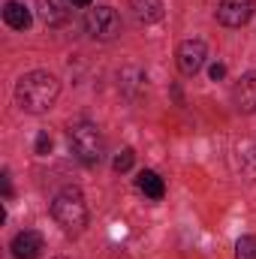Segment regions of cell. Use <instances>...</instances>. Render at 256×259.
<instances>
[{"label":"cell","mask_w":256,"mask_h":259,"mask_svg":"<svg viewBox=\"0 0 256 259\" xmlns=\"http://www.w3.org/2000/svg\"><path fill=\"white\" fill-rule=\"evenodd\" d=\"M52 151V136L49 133H39L36 136V154H49Z\"/></svg>","instance_id":"obj_15"},{"label":"cell","mask_w":256,"mask_h":259,"mask_svg":"<svg viewBox=\"0 0 256 259\" xmlns=\"http://www.w3.org/2000/svg\"><path fill=\"white\" fill-rule=\"evenodd\" d=\"M235 259H256V235H244L235 244Z\"/></svg>","instance_id":"obj_13"},{"label":"cell","mask_w":256,"mask_h":259,"mask_svg":"<svg viewBox=\"0 0 256 259\" xmlns=\"http://www.w3.org/2000/svg\"><path fill=\"white\" fill-rule=\"evenodd\" d=\"M52 217L58 220V226L64 232L78 235L88 226V202H84L81 190H75V187L61 190V193L55 196V202H52Z\"/></svg>","instance_id":"obj_2"},{"label":"cell","mask_w":256,"mask_h":259,"mask_svg":"<svg viewBox=\"0 0 256 259\" xmlns=\"http://www.w3.org/2000/svg\"><path fill=\"white\" fill-rule=\"evenodd\" d=\"M39 15L49 27H58V24H66L69 6H66V0H39Z\"/></svg>","instance_id":"obj_9"},{"label":"cell","mask_w":256,"mask_h":259,"mask_svg":"<svg viewBox=\"0 0 256 259\" xmlns=\"http://www.w3.org/2000/svg\"><path fill=\"white\" fill-rule=\"evenodd\" d=\"M223 75H226V66H223V64H214V66H211V78H214V81H220Z\"/></svg>","instance_id":"obj_16"},{"label":"cell","mask_w":256,"mask_h":259,"mask_svg":"<svg viewBox=\"0 0 256 259\" xmlns=\"http://www.w3.org/2000/svg\"><path fill=\"white\" fill-rule=\"evenodd\" d=\"M232 97H235V106L241 112H253L256 109V72H247V75L238 78Z\"/></svg>","instance_id":"obj_8"},{"label":"cell","mask_w":256,"mask_h":259,"mask_svg":"<svg viewBox=\"0 0 256 259\" xmlns=\"http://www.w3.org/2000/svg\"><path fill=\"white\" fill-rule=\"evenodd\" d=\"M136 187L148 196V199H163V193H166V184H163V178H160L157 172H151V169H145V172L139 175Z\"/></svg>","instance_id":"obj_12"},{"label":"cell","mask_w":256,"mask_h":259,"mask_svg":"<svg viewBox=\"0 0 256 259\" xmlns=\"http://www.w3.org/2000/svg\"><path fill=\"white\" fill-rule=\"evenodd\" d=\"M84 27H88V33H91L94 39L109 42V39H115V36L121 33V15H118L112 6H97V9H88Z\"/></svg>","instance_id":"obj_4"},{"label":"cell","mask_w":256,"mask_h":259,"mask_svg":"<svg viewBox=\"0 0 256 259\" xmlns=\"http://www.w3.org/2000/svg\"><path fill=\"white\" fill-rule=\"evenodd\" d=\"M256 3L253 0H220L217 6V21L226 27H241L253 18Z\"/></svg>","instance_id":"obj_5"},{"label":"cell","mask_w":256,"mask_h":259,"mask_svg":"<svg viewBox=\"0 0 256 259\" xmlns=\"http://www.w3.org/2000/svg\"><path fill=\"white\" fill-rule=\"evenodd\" d=\"M130 9L142 24H154L163 18V0H130Z\"/></svg>","instance_id":"obj_10"},{"label":"cell","mask_w":256,"mask_h":259,"mask_svg":"<svg viewBox=\"0 0 256 259\" xmlns=\"http://www.w3.org/2000/svg\"><path fill=\"white\" fill-rule=\"evenodd\" d=\"M42 250H46V241H42L39 232H30L27 229V232H18L12 238V256L15 259H39Z\"/></svg>","instance_id":"obj_7"},{"label":"cell","mask_w":256,"mask_h":259,"mask_svg":"<svg viewBox=\"0 0 256 259\" xmlns=\"http://www.w3.org/2000/svg\"><path fill=\"white\" fill-rule=\"evenodd\" d=\"M205 58H208V46L202 39H184L178 46V69L184 75H196L205 66Z\"/></svg>","instance_id":"obj_6"},{"label":"cell","mask_w":256,"mask_h":259,"mask_svg":"<svg viewBox=\"0 0 256 259\" xmlns=\"http://www.w3.org/2000/svg\"><path fill=\"white\" fill-rule=\"evenodd\" d=\"M3 21H6L12 30H27V27H30V9H27L24 3L9 0V3L3 6Z\"/></svg>","instance_id":"obj_11"},{"label":"cell","mask_w":256,"mask_h":259,"mask_svg":"<svg viewBox=\"0 0 256 259\" xmlns=\"http://www.w3.org/2000/svg\"><path fill=\"white\" fill-rule=\"evenodd\" d=\"M69 145H72V154L81 163H88V166L100 163L103 160V151H106L103 133L94 127V124H88V121H78V124L69 127Z\"/></svg>","instance_id":"obj_3"},{"label":"cell","mask_w":256,"mask_h":259,"mask_svg":"<svg viewBox=\"0 0 256 259\" xmlns=\"http://www.w3.org/2000/svg\"><path fill=\"white\" fill-rule=\"evenodd\" d=\"M58 94H61V81L52 75V72H27L18 78L15 84V100L24 112H33V115H42L49 112L55 103H58Z\"/></svg>","instance_id":"obj_1"},{"label":"cell","mask_w":256,"mask_h":259,"mask_svg":"<svg viewBox=\"0 0 256 259\" xmlns=\"http://www.w3.org/2000/svg\"><path fill=\"white\" fill-rule=\"evenodd\" d=\"M72 6H91V0H69Z\"/></svg>","instance_id":"obj_17"},{"label":"cell","mask_w":256,"mask_h":259,"mask_svg":"<svg viewBox=\"0 0 256 259\" xmlns=\"http://www.w3.org/2000/svg\"><path fill=\"white\" fill-rule=\"evenodd\" d=\"M133 160H136V154L127 148V151H121V154L112 160V166H115V172H127L130 166H133Z\"/></svg>","instance_id":"obj_14"}]
</instances>
